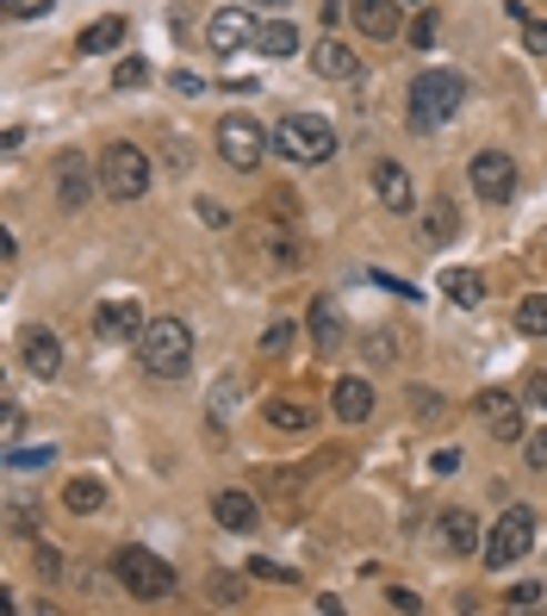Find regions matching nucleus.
Masks as SVG:
<instances>
[{"mask_svg":"<svg viewBox=\"0 0 547 616\" xmlns=\"http://www.w3.org/2000/svg\"><path fill=\"white\" fill-rule=\"evenodd\" d=\"M138 362L156 380H181L193 367V331L181 317H150L143 336H138Z\"/></svg>","mask_w":547,"mask_h":616,"instance_id":"f257e3e1","label":"nucleus"},{"mask_svg":"<svg viewBox=\"0 0 547 616\" xmlns=\"http://www.w3.org/2000/svg\"><path fill=\"white\" fill-rule=\"evenodd\" d=\"M460 107H467V81L454 75V69H423L411 81V125L417 131H442Z\"/></svg>","mask_w":547,"mask_h":616,"instance_id":"f03ea898","label":"nucleus"},{"mask_svg":"<svg viewBox=\"0 0 547 616\" xmlns=\"http://www.w3.org/2000/svg\"><path fill=\"white\" fill-rule=\"evenodd\" d=\"M112 573H119V585H125L131 598H143V604H156V598H169V592H174V567L162 561V554L138 548V542L112 554Z\"/></svg>","mask_w":547,"mask_h":616,"instance_id":"7ed1b4c3","label":"nucleus"},{"mask_svg":"<svg viewBox=\"0 0 547 616\" xmlns=\"http://www.w3.org/2000/svg\"><path fill=\"white\" fill-rule=\"evenodd\" d=\"M274 150H281L286 162H330L336 156V131H330V119H317V112H286L281 131H274Z\"/></svg>","mask_w":547,"mask_h":616,"instance_id":"20e7f679","label":"nucleus"},{"mask_svg":"<svg viewBox=\"0 0 547 616\" xmlns=\"http://www.w3.org/2000/svg\"><path fill=\"white\" fill-rule=\"evenodd\" d=\"M100 188L112 200H143L150 193V156H143L138 143H107L100 150Z\"/></svg>","mask_w":547,"mask_h":616,"instance_id":"39448f33","label":"nucleus"},{"mask_svg":"<svg viewBox=\"0 0 547 616\" xmlns=\"http://www.w3.org/2000/svg\"><path fill=\"white\" fill-rule=\"evenodd\" d=\"M529 548H535V517H529L523 505H510V511L498 517V529H492V542H485L479 554H485V567L498 573V567H516V561H523Z\"/></svg>","mask_w":547,"mask_h":616,"instance_id":"423d86ee","label":"nucleus"},{"mask_svg":"<svg viewBox=\"0 0 547 616\" xmlns=\"http://www.w3.org/2000/svg\"><path fill=\"white\" fill-rule=\"evenodd\" d=\"M219 156L231 162V169H262V156H267V131L255 125L250 112H231V119H219Z\"/></svg>","mask_w":547,"mask_h":616,"instance_id":"0eeeda50","label":"nucleus"},{"mask_svg":"<svg viewBox=\"0 0 547 616\" xmlns=\"http://www.w3.org/2000/svg\"><path fill=\"white\" fill-rule=\"evenodd\" d=\"M205 38H212V50L219 57H236V50H255L262 44V19L236 0V7H224V13H212V26H205Z\"/></svg>","mask_w":547,"mask_h":616,"instance_id":"6e6552de","label":"nucleus"},{"mask_svg":"<svg viewBox=\"0 0 547 616\" xmlns=\"http://www.w3.org/2000/svg\"><path fill=\"white\" fill-rule=\"evenodd\" d=\"M467 181H473V193L492 205L516 200V162L504 156V150H479V156L467 162Z\"/></svg>","mask_w":547,"mask_h":616,"instance_id":"1a4fd4ad","label":"nucleus"},{"mask_svg":"<svg viewBox=\"0 0 547 616\" xmlns=\"http://www.w3.org/2000/svg\"><path fill=\"white\" fill-rule=\"evenodd\" d=\"M94 331L107 336V343H138L143 336V305L125 300V293H119V300H100L94 305Z\"/></svg>","mask_w":547,"mask_h":616,"instance_id":"9d476101","label":"nucleus"},{"mask_svg":"<svg viewBox=\"0 0 547 616\" xmlns=\"http://www.w3.org/2000/svg\"><path fill=\"white\" fill-rule=\"evenodd\" d=\"M374 380H361V374H348V380H336V386H330V417H336V424H367V417H374Z\"/></svg>","mask_w":547,"mask_h":616,"instance_id":"9b49d317","label":"nucleus"},{"mask_svg":"<svg viewBox=\"0 0 547 616\" xmlns=\"http://www.w3.org/2000/svg\"><path fill=\"white\" fill-rule=\"evenodd\" d=\"M479 417L492 424V436H498V443H523V405H516V393H504V386L479 393Z\"/></svg>","mask_w":547,"mask_h":616,"instance_id":"f8f14e48","label":"nucleus"},{"mask_svg":"<svg viewBox=\"0 0 547 616\" xmlns=\"http://www.w3.org/2000/svg\"><path fill=\"white\" fill-rule=\"evenodd\" d=\"M88 193H94V169H88V156H81V150H63V156H57V200H63L69 212H81Z\"/></svg>","mask_w":547,"mask_h":616,"instance_id":"ddd939ff","label":"nucleus"},{"mask_svg":"<svg viewBox=\"0 0 547 616\" xmlns=\"http://www.w3.org/2000/svg\"><path fill=\"white\" fill-rule=\"evenodd\" d=\"M355 26L367 38H379V44H392L405 32V13H398V0H355Z\"/></svg>","mask_w":547,"mask_h":616,"instance_id":"4468645a","label":"nucleus"},{"mask_svg":"<svg viewBox=\"0 0 547 616\" xmlns=\"http://www.w3.org/2000/svg\"><path fill=\"white\" fill-rule=\"evenodd\" d=\"M212 517H219L224 529H236V536H250L255 523H262V511H255V498H250V492L224 486V492H212Z\"/></svg>","mask_w":547,"mask_h":616,"instance_id":"2eb2a0df","label":"nucleus"},{"mask_svg":"<svg viewBox=\"0 0 547 616\" xmlns=\"http://www.w3.org/2000/svg\"><path fill=\"white\" fill-rule=\"evenodd\" d=\"M374 193H379V205H392V212H411V205H417L405 162H374Z\"/></svg>","mask_w":547,"mask_h":616,"instance_id":"dca6fc26","label":"nucleus"},{"mask_svg":"<svg viewBox=\"0 0 547 616\" xmlns=\"http://www.w3.org/2000/svg\"><path fill=\"white\" fill-rule=\"evenodd\" d=\"M19 355H26V367H32L38 380H50L57 367H63V343H57V331H26L19 336Z\"/></svg>","mask_w":547,"mask_h":616,"instance_id":"f3484780","label":"nucleus"},{"mask_svg":"<svg viewBox=\"0 0 547 616\" xmlns=\"http://www.w3.org/2000/svg\"><path fill=\"white\" fill-rule=\"evenodd\" d=\"M436 536L448 554H479V517H473V511H442Z\"/></svg>","mask_w":547,"mask_h":616,"instance_id":"a211bd4d","label":"nucleus"},{"mask_svg":"<svg viewBox=\"0 0 547 616\" xmlns=\"http://www.w3.org/2000/svg\"><path fill=\"white\" fill-rule=\"evenodd\" d=\"M125 32H131L125 19H119V13H107V19H94V26H81L75 50H81V57H107V50H119V44H125Z\"/></svg>","mask_w":547,"mask_h":616,"instance_id":"6ab92c4d","label":"nucleus"},{"mask_svg":"<svg viewBox=\"0 0 547 616\" xmlns=\"http://www.w3.org/2000/svg\"><path fill=\"white\" fill-rule=\"evenodd\" d=\"M312 63H317V75H330V81H355L361 75V57L348 44H336V38L312 44Z\"/></svg>","mask_w":547,"mask_h":616,"instance_id":"aec40b11","label":"nucleus"},{"mask_svg":"<svg viewBox=\"0 0 547 616\" xmlns=\"http://www.w3.org/2000/svg\"><path fill=\"white\" fill-rule=\"evenodd\" d=\"M343 336H348V324H343V312H336V300H317L312 305V343L317 349H343Z\"/></svg>","mask_w":547,"mask_h":616,"instance_id":"412c9836","label":"nucleus"},{"mask_svg":"<svg viewBox=\"0 0 547 616\" xmlns=\"http://www.w3.org/2000/svg\"><path fill=\"white\" fill-rule=\"evenodd\" d=\"M63 505L75 511V517H94V511L107 505V486H100L94 474H75V479L63 486Z\"/></svg>","mask_w":547,"mask_h":616,"instance_id":"4be33fe9","label":"nucleus"},{"mask_svg":"<svg viewBox=\"0 0 547 616\" xmlns=\"http://www.w3.org/2000/svg\"><path fill=\"white\" fill-rule=\"evenodd\" d=\"M267 424L274 430H312L317 411L305 405V398H267Z\"/></svg>","mask_w":547,"mask_h":616,"instance_id":"5701e85b","label":"nucleus"},{"mask_svg":"<svg viewBox=\"0 0 547 616\" xmlns=\"http://www.w3.org/2000/svg\"><path fill=\"white\" fill-rule=\"evenodd\" d=\"M255 50H262V57H293V50H298V26H293V19H267Z\"/></svg>","mask_w":547,"mask_h":616,"instance_id":"b1692460","label":"nucleus"},{"mask_svg":"<svg viewBox=\"0 0 547 616\" xmlns=\"http://www.w3.org/2000/svg\"><path fill=\"white\" fill-rule=\"evenodd\" d=\"M442 293H448L454 305H479L485 300V281L473 269H448V274H442Z\"/></svg>","mask_w":547,"mask_h":616,"instance_id":"393cba45","label":"nucleus"},{"mask_svg":"<svg viewBox=\"0 0 547 616\" xmlns=\"http://www.w3.org/2000/svg\"><path fill=\"white\" fill-rule=\"evenodd\" d=\"M454 231H460V212H454V200H436L429 212H423V238H429V243H448Z\"/></svg>","mask_w":547,"mask_h":616,"instance_id":"a878e982","label":"nucleus"},{"mask_svg":"<svg viewBox=\"0 0 547 616\" xmlns=\"http://www.w3.org/2000/svg\"><path fill=\"white\" fill-rule=\"evenodd\" d=\"M516 331H523V336H547V293H529V300L516 305Z\"/></svg>","mask_w":547,"mask_h":616,"instance_id":"bb28decb","label":"nucleus"},{"mask_svg":"<svg viewBox=\"0 0 547 616\" xmlns=\"http://www.w3.org/2000/svg\"><path fill=\"white\" fill-rule=\"evenodd\" d=\"M143 81H150V63H143V57H125V63L112 69V88H119V94H131V88H143Z\"/></svg>","mask_w":547,"mask_h":616,"instance_id":"cd10ccee","label":"nucleus"},{"mask_svg":"<svg viewBox=\"0 0 547 616\" xmlns=\"http://www.w3.org/2000/svg\"><path fill=\"white\" fill-rule=\"evenodd\" d=\"M50 455H57V448H7V467H13V474H26V467H50Z\"/></svg>","mask_w":547,"mask_h":616,"instance_id":"c85d7f7f","label":"nucleus"},{"mask_svg":"<svg viewBox=\"0 0 547 616\" xmlns=\"http://www.w3.org/2000/svg\"><path fill=\"white\" fill-rule=\"evenodd\" d=\"M405 38H411V50H429V44H436V13H417Z\"/></svg>","mask_w":547,"mask_h":616,"instance_id":"c756f323","label":"nucleus"},{"mask_svg":"<svg viewBox=\"0 0 547 616\" xmlns=\"http://www.w3.org/2000/svg\"><path fill=\"white\" fill-rule=\"evenodd\" d=\"M523 44L529 57H547V19H523Z\"/></svg>","mask_w":547,"mask_h":616,"instance_id":"7c9ffc66","label":"nucleus"},{"mask_svg":"<svg viewBox=\"0 0 547 616\" xmlns=\"http://www.w3.org/2000/svg\"><path fill=\"white\" fill-rule=\"evenodd\" d=\"M250 573H255V579H274V585H298L293 567H281V561H250Z\"/></svg>","mask_w":547,"mask_h":616,"instance_id":"2f4dec72","label":"nucleus"},{"mask_svg":"<svg viewBox=\"0 0 547 616\" xmlns=\"http://www.w3.org/2000/svg\"><path fill=\"white\" fill-rule=\"evenodd\" d=\"M57 0H7V19H44Z\"/></svg>","mask_w":547,"mask_h":616,"instance_id":"473e14b6","label":"nucleus"},{"mask_svg":"<svg viewBox=\"0 0 547 616\" xmlns=\"http://www.w3.org/2000/svg\"><path fill=\"white\" fill-rule=\"evenodd\" d=\"M212 604H243V592H236L231 573H219V579H212Z\"/></svg>","mask_w":547,"mask_h":616,"instance_id":"72a5a7b5","label":"nucleus"},{"mask_svg":"<svg viewBox=\"0 0 547 616\" xmlns=\"http://www.w3.org/2000/svg\"><path fill=\"white\" fill-rule=\"evenodd\" d=\"M523 461H529V467H547V430H535L529 443H523Z\"/></svg>","mask_w":547,"mask_h":616,"instance_id":"f704fd0d","label":"nucleus"},{"mask_svg":"<svg viewBox=\"0 0 547 616\" xmlns=\"http://www.w3.org/2000/svg\"><path fill=\"white\" fill-rule=\"evenodd\" d=\"M386 604H392V610H423V598L411 592V585H392V592H386Z\"/></svg>","mask_w":547,"mask_h":616,"instance_id":"c9c22d12","label":"nucleus"},{"mask_svg":"<svg viewBox=\"0 0 547 616\" xmlns=\"http://www.w3.org/2000/svg\"><path fill=\"white\" fill-rule=\"evenodd\" d=\"M286 343H293V324H274V331L262 336V349H267V355H286Z\"/></svg>","mask_w":547,"mask_h":616,"instance_id":"e433bc0d","label":"nucleus"},{"mask_svg":"<svg viewBox=\"0 0 547 616\" xmlns=\"http://www.w3.org/2000/svg\"><path fill=\"white\" fill-rule=\"evenodd\" d=\"M541 604V585H516L510 592V610H535Z\"/></svg>","mask_w":547,"mask_h":616,"instance_id":"4c0bfd02","label":"nucleus"},{"mask_svg":"<svg viewBox=\"0 0 547 616\" xmlns=\"http://www.w3.org/2000/svg\"><path fill=\"white\" fill-rule=\"evenodd\" d=\"M174 94H205V81L193 69H174Z\"/></svg>","mask_w":547,"mask_h":616,"instance_id":"58836bf2","label":"nucleus"},{"mask_svg":"<svg viewBox=\"0 0 547 616\" xmlns=\"http://www.w3.org/2000/svg\"><path fill=\"white\" fill-rule=\"evenodd\" d=\"M367 355H374V362H392V355H398V343H392V336H367Z\"/></svg>","mask_w":547,"mask_h":616,"instance_id":"ea45409f","label":"nucleus"},{"mask_svg":"<svg viewBox=\"0 0 547 616\" xmlns=\"http://www.w3.org/2000/svg\"><path fill=\"white\" fill-rule=\"evenodd\" d=\"M523 393H529V398H535V405H541V411H547V374H535V380H529V386H523Z\"/></svg>","mask_w":547,"mask_h":616,"instance_id":"a19ab883","label":"nucleus"},{"mask_svg":"<svg viewBox=\"0 0 547 616\" xmlns=\"http://www.w3.org/2000/svg\"><path fill=\"white\" fill-rule=\"evenodd\" d=\"M243 7H286V0H243Z\"/></svg>","mask_w":547,"mask_h":616,"instance_id":"79ce46f5","label":"nucleus"}]
</instances>
